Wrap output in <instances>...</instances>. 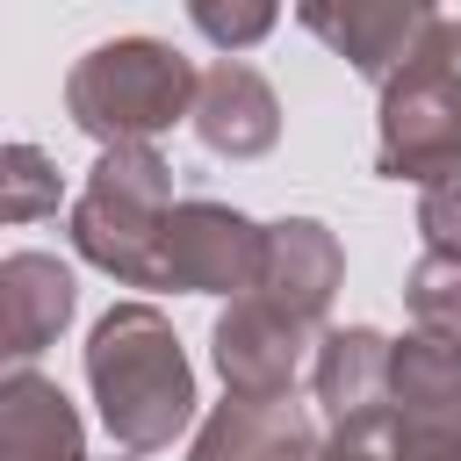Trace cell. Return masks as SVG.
Instances as JSON below:
<instances>
[{
	"label": "cell",
	"instance_id": "obj_11",
	"mask_svg": "<svg viewBox=\"0 0 461 461\" xmlns=\"http://www.w3.org/2000/svg\"><path fill=\"white\" fill-rule=\"evenodd\" d=\"M303 29H317L324 43H339L353 58L360 79L389 86L403 72V58L418 50V36L432 29V7L411 0H375V7H303Z\"/></svg>",
	"mask_w": 461,
	"mask_h": 461
},
{
	"label": "cell",
	"instance_id": "obj_3",
	"mask_svg": "<svg viewBox=\"0 0 461 461\" xmlns=\"http://www.w3.org/2000/svg\"><path fill=\"white\" fill-rule=\"evenodd\" d=\"M173 216V173L151 144H115L72 202V245L122 288H158V245Z\"/></svg>",
	"mask_w": 461,
	"mask_h": 461
},
{
	"label": "cell",
	"instance_id": "obj_17",
	"mask_svg": "<svg viewBox=\"0 0 461 461\" xmlns=\"http://www.w3.org/2000/svg\"><path fill=\"white\" fill-rule=\"evenodd\" d=\"M317 461H396L389 411H367V418H346V425H331V439L317 447Z\"/></svg>",
	"mask_w": 461,
	"mask_h": 461
},
{
	"label": "cell",
	"instance_id": "obj_2",
	"mask_svg": "<svg viewBox=\"0 0 461 461\" xmlns=\"http://www.w3.org/2000/svg\"><path fill=\"white\" fill-rule=\"evenodd\" d=\"M65 108L86 137H101V151L151 144L158 130H173L194 108V65L158 36H115L72 65Z\"/></svg>",
	"mask_w": 461,
	"mask_h": 461
},
{
	"label": "cell",
	"instance_id": "obj_7",
	"mask_svg": "<svg viewBox=\"0 0 461 461\" xmlns=\"http://www.w3.org/2000/svg\"><path fill=\"white\" fill-rule=\"evenodd\" d=\"M310 339H317V331H303L295 317H281L274 303H259V295L245 288V295H230V310L216 317V367H223L230 396H288Z\"/></svg>",
	"mask_w": 461,
	"mask_h": 461
},
{
	"label": "cell",
	"instance_id": "obj_22",
	"mask_svg": "<svg viewBox=\"0 0 461 461\" xmlns=\"http://www.w3.org/2000/svg\"><path fill=\"white\" fill-rule=\"evenodd\" d=\"M130 461H137V454H130Z\"/></svg>",
	"mask_w": 461,
	"mask_h": 461
},
{
	"label": "cell",
	"instance_id": "obj_5",
	"mask_svg": "<svg viewBox=\"0 0 461 461\" xmlns=\"http://www.w3.org/2000/svg\"><path fill=\"white\" fill-rule=\"evenodd\" d=\"M259 238H267V223L238 216L230 202H173L166 245H158V288L245 295L259 274Z\"/></svg>",
	"mask_w": 461,
	"mask_h": 461
},
{
	"label": "cell",
	"instance_id": "obj_19",
	"mask_svg": "<svg viewBox=\"0 0 461 461\" xmlns=\"http://www.w3.org/2000/svg\"><path fill=\"white\" fill-rule=\"evenodd\" d=\"M389 432H396V461H461V411L411 418V425L389 418Z\"/></svg>",
	"mask_w": 461,
	"mask_h": 461
},
{
	"label": "cell",
	"instance_id": "obj_16",
	"mask_svg": "<svg viewBox=\"0 0 461 461\" xmlns=\"http://www.w3.org/2000/svg\"><path fill=\"white\" fill-rule=\"evenodd\" d=\"M403 303L418 317V331H439V339H461V259L447 252H425L403 281Z\"/></svg>",
	"mask_w": 461,
	"mask_h": 461
},
{
	"label": "cell",
	"instance_id": "obj_13",
	"mask_svg": "<svg viewBox=\"0 0 461 461\" xmlns=\"http://www.w3.org/2000/svg\"><path fill=\"white\" fill-rule=\"evenodd\" d=\"M310 389H317V403H324L331 425L382 411V396H389V339L367 331V324L324 331L317 339V360H310Z\"/></svg>",
	"mask_w": 461,
	"mask_h": 461
},
{
	"label": "cell",
	"instance_id": "obj_15",
	"mask_svg": "<svg viewBox=\"0 0 461 461\" xmlns=\"http://www.w3.org/2000/svg\"><path fill=\"white\" fill-rule=\"evenodd\" d=\"M65 180L36 144H0V223H43L58 216Z\"/></svg>",
	"mask_w": 461,
	"mask_h": 461
},
{
	"label": "cell",
	"instance_id": "obj_9",
	"mask_svg": "<svg viewBox=\"0 0 461 461\" xmlns=\"http://www.w3.org/2000/svg\"><path fill=\"white\" fill-rule=\"evenodd\" d=\"M187 461H317V425L295 396H223L194 425Z\"/></svg>",
	"mask_w": 461,
	"mask_h": 461
},
{
	"label": "cell",
	"instance_id": "obj_8",
	"mask_svg": "<svg viewBox=\"0 0 461 461\" xmlns=\"http://www.w3.org/2000/svg\"><path fill=\"white\" fill-rule=\"evenodd\" d=\"M65 324H72V267L50 252H7L0 259V382L29 375Z\"/></svg>",
	"mask_w": 461,
	"mask_h": 461
},
{
	"label": "cell",
	"instance_id": "obj_12",
	"mask_svg": "<svg viewBox=\"0 0 461 461\" xmlns=\"http://www.w3.org/2000/svg\"><path fill=\"white\" fill-rule=\"evenodd\" d=\"M0 461H86L72 396L36 367L0 382Z\"/></svg>",
	"mask_w": 461,
	"mask_h": 461
},
{
	"label": "cell",
	"instance_id": "obj_6",
	"mask_svg": "<svg viewBox=\"0 0 461 461\" xmlns=\"http://www.w3.org/2000/svg\"><path fill=\"white\" fill-rule=\"evenodd\" d=\"M339 274H346L339 238H331L324 223H310V216H281V223H267V238H259L252 295L274 303L281 317H295L303 331H317L324 310H331V295H339Z\"/></svg>",
	"mask_w": 461,
	"mask_h": 461
},
{
	"label": "cell",
	"instance_id": "obj_21",
	"mask_svg": "<svg viewBox=\"0 0 461 461\" xmlns=\"http://www.w3.org/2000/svg\"><path fill=\"white\" fill-rule=\"evenodd\" d=\"M425 36H432V50L447 58V72H454V86H461V22H447V14H432V29H425Z\"/></svg>",
	"mask_w": 461,
	"mask_h": 461
},
{
	"label": "cell",
	"instance_id": "obj_10",
	"mask_svg": "<svg viewBox=\"0 0 461 461\" xmlns=\"http://www.w3.org/2000/svg\"><path fill=\"white\" fill-rule=\"evenodd\" d=\"M187 115H194V137L223 158H259L281 137V101L245 58H216L209 72H194V108Z\"/></svg>",
	"mask_w": 461,
	"mask_h": 461
},
{
	"label": "cell",
	"instance_id": "obj_18",
	"mask_svg": "<svg viewBox=\"0 0 461 461\" xmlns=\"http://www.w3.org/2000/svg\"><path fill=\"white\" fill-rule=\"evenodd\" d=\"M418 230H425V252L461 259V173L425 187V202H418Z\"/></svg>",
	"mask_w": 461,
	"mask_h": 461
},
{
	"label": "cell",
	"instance_id": "obj_14",
	"mask_svg": "<svg viewBox=\"0 0 461 461\" xmlns=\"http://www.w3.org/2000/svg\"><path fill=\"white\" fill-rule=\"evenodd\" d=\"M382 411L396 425L461 411V339H439V331L396 339L389 346V396H382Z\"/></svg>",
	"mask_w": 461,
	"mask_h": 461
},
{
	"label": "cell",
	"instance_id": "obj_4",
	"mask_svg": "<svg viewBox=\"0 0 461 461\" xmlns=\"http://www.w3.org/2000/svg\"><path fill=\"white\" fill-rule=\"evenodd\" d=\"M375 166L389 180H418V187L461 173V86H454L447 58L432 50V36H418V50L403 58V72L382 86Z\"/></svg>",
	"mask_w": 461,
	"mask_h": 461
},
{
	"label": "cell",
	"instance_id": "obj_20",
	"mask_svg": "<svg viewBox=\"0 0 461 461\" xmlns=\"http://www.w3.org/2000/svg\"><path fill=\"white\" fill-rule=\"evenodd\" d=\"M194 29L238 50V43H259V36L274 29V7H245V14H223V7H194Z\"/></svg>",
	"mask_w": 461,
	"mask_h": 461
},
{
	"label": "cell",
	"instance_id": "obj_1",
	"mask_svg": "<svg viewBox=\"0 0 461 461\" xmlns=\"http://www.w3.org/2000/svg\"><path fill=\"white\" fill-rule=\"evenodd\" d=\"M86 382L101 425L130 454H158L194 425V367L151 303H115L86 339Z\"/></svg>",
	"mask_w": 461,
	"mask_h": 461
}]
</instances>
